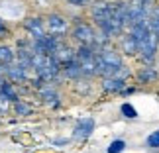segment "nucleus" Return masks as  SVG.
Wrapping results in <instances>:
<instances>
[{
	"label": "nucleus",
	"mask_w": 159,
	"mask_h": 153,
	"mask_svg": "<svg viewBox=\"0 0 159 153\" xmlns=\"http://www.w3.org/2000/svg\"><path fill=\"white\" fill-rule=\"evenodd\" d=\"M6 32H8V28H6V24H4L2 20H0V38H2V35H4Z\"/></svg>",
	"instance_id": "f3484780"
},
{
	"label": "nucleus",
	"mask_w": 159,
	"mask_h": 153,
	"mask_svg": "<svg viewBox=\"0 0 159 153\" xmlns=\"http://www.w3.org/2000/svg\"><path fill=\"white\" fill-rule=\"evenodd\" d=\"M157 75H155V71H143L142 75H139V79L142 81H149V79H155Z\"/></svg>",
	"instance_id": "dca6fc26"
},
{
	"label": "nucleus",
	"mask_w": 159,
	"mask_h": 153,
	"mask_svg": "<svg viewBox=\"0 0 159 153\" xmlns=\"http://www.w3.org/2000/svg\"><path fill=\"white\" fill-rule=\"evenodd\" d=\"M126 147V143L122 142V139H118V142H112L110 143V147H108V153H120L122 149Z\"/></svg>",
	"instance_id": "ddd939ff"
},
{
	"label": "nucleus",
	"mask_w": 159,
	"mask_h": 153,
	"mask_svg": "<svg viewBox=\"0 0 159 153\" xmlns=\"http://www.w3.org/2000/svg\"><path fill=\"white\" fill-rule=\"evenodd\" d=\"M47 26H49V29L53 32V35H57V34H61V32H65V29H67V22H65V18H61L57 14H51Z\"/></svg>",
	"instance_id": "423d86ee"
},
{
	"label": "nucleus",
	"mask_w": 159,
	"mask_h": 153,
	"mask_svg": "<svg viewBox=\"0 0 159 153\" xmlns=\"http://www.w3.org/2000/svg\"><path fill=\"white\" fill-rule=\"evenodd\" d=\"M73 38H77L84 45H93L96 41V35L93 32V28L87 26V24H79V26L75 28V32H73Z\"/></svg>",
	"instance_id": "20e7f679"
},
{
	"label": "nucleus",
	"mask_w": 159,
	"mask_h": 153,
	"mask_svg": "<svg viewBox=\"0 0 159 153\" xmlns=\"http://www.w3.org/2000/svg\"><path fill=\"white\" fill-rule=\"evenodd\" d=\"M148 143L151 145V147H159V130L153 132V133H151V136L148 137Z\"/></svg>",
	"instance_id": "2eb2a0df"
},
{
	"label": "nucleus",
	"mask_w": 159,
	"mask_h": 153,
	"mask_svg": "<svg viewBox=\"0 0 159 153\" xmlns=\"http://www.w3.org/2000/svg\"><path fill=\"white\" fill-rule=\"evenodd\" d=\"M104 88L106 90H122L124 88V81H122V79H106Z\"/></svg>",
	"instance_id": "9d476101"
},
{
	"label": "nucleus",
	"mask_w": 159,
	"mask_h": 153,
	"mask_svg": "<svg viewBox=\"0 0 159 153\" xmlns=\"http://www.w3.org/2000/svg\"><path fill=\"white\" fill-rule=\"evenodd\" d=\"M94 65H96V73L104 77H116L122 69V59L118 53L104 49L100 53L94 55Z\"/></svg>",
	"instance_id": "f03ea898"
},
{
	"label": "nucleus",
	"mask_w": 159,
	"mask_h": 153,
	"mask_svg": "<svg viewBox=\"0 0 159 153\" xmlns=\"http://www.w3.org/2000/svg\"><path fill=\"white\" fill-rule=\"evenodd\" d=\"M69 2H71V4H75V6H81V4L87 2V0H69Z\"/></svg>",
	"instance_id": "a211bd4d"
},
{
	"label": "nucleus",
	"mask_w": 159,
	"mask_h": 153,
	"mask_svg": "<svg viewBox=\"0 0 159 153\" xmlns=\"http://www.w3.org/2000/svg\"><path fill=\"white\" fill-rule=\"evenodd\" d=\"M24 69H26V67H22V65H18V67L8 65V67H6V71H8V75L12 79H24V77H26V75H24Z\"/></svg>",
	"instance_id": "9b49d317"
},
{
	"label": "nucleus",
	"mask_w": 159,
	"mask_h": 153,
	"mask_svg": "<svg viewBox=\"0 0 159 153\" xmlns=\"http://www.w3.org/2000/svg\"><path fill=\"white\" fill-rule=\"evenodd\" d=\"M59 61L53 57V55H47V53H34V59H32V67L35 69V73L41 77V79H53L59 71Z\"/></svg>",
	"instance_id": "7ed1b4c3"
},
{
	"label": "nucleus",
	"mask_w": 159,
	"mask_h": 153,
	"mask_svg": "<svg viewBox=\"0 0 159 153\" xmlns=\"http://www.w3.org/2000/svg\"><path fill=\"white\" fill-rule=\"evenodd\" d=\"M12 61H14V51H12L8 45H2V47H0V63L10 65Z\"/></svg>",
	"instance_id": "1a4fd4ad"
},
{
	"label": "nucleus",
	"mask_w": 159,
	"mask_h": 153,
	"mask_svg": "<svg viewBox=\"0 0 159 153\" xmlns=\"http://www.w3.org/2000/svg\"><path fill=\"white\" fill-rule=\"evenodd\" d=\"M122 114L128 116V118H136V116H138V112L134 110L132 104H124V106H122Z\"/></svg>",
	"instance_id": "4468645a"
},
{
	"label": "nucleus",
	"mask_w": 159,
	"mask_h": 153,
	"mask_svg": "<svg viewBox=\"0 0 159 153\" xmlns=\"http://www.w3.org/2000/svg\"><path fill=\"white\" fill-rule=\"evenodd\" d=\"M93 128H94V120H93V118H84V120H81V122L77 124V128H75V137H77V139L89 137L90 132H93Z\"/></svg>",
	"instance_id": "39448f33"
},
{
	"label": "nucleus",
	"mask_w": 159,
	"mask_h": 153,
	"mask_svg": "<svg viewBox=\"0 0 159 153\" xmlns=\"http://www.w3.org/2000/svg\"><path fill=\"white\" fill-rule=\"evenodd\" d=\"M93 18L96 22V26L102 29V34L106 38H112V35H118L120 29L114 22V14H112V6L104 4V2H98L93 6Z\"/></svg>",
	"instance_id": "f257e3e1"
},
{
	"label": "nucleus",
	"mask_w": 159,
	"mask_h": 153,
	"mask_svg": "<svg viewBox=\"0 0 159 153\" xmlns=\"http://www.w3.org/2000/svg\"><path fill=\"white\" fill-rule=\"evenodd\" d=\"M122 47H124V51H126L128 55L138 53V43H136V39H134L132 34H128L126 38H122Z\"/></svg>",
	"instance_id": "6e6552de"
},
{
	"label": "nucleus",
	"mask_w": 159,
	"mask_h": 153,
	"mask_svg": "<svg viewBox=\"0 0 159 153\" xmlns=\"http://www.w3.org/2000/svg\"><path fill=\"white\" fill-rule=\"evenodd\" d=\"M149 28L159 39V14H155V12H151V16H149Z\"/></svg>",
	"instance_id": "f8f14e48"
},
{
	"label": "nucleus",
	"mask_w": 159,
	"mask_h": 153,
	"mask_svg": "<svg viewBox=\"0 0 159 153\" xmlns=\"http://www.w3.org/2000/svg\"><path fill=\"white\" fill-rule=\"evenodd\" d=\"M26 29H30L32 32V35H34V39L35 38H41L45 32H43V22L39 20H35V18H30V20H26Z\"/></svg>",
	"instance_id": "0eeeda50"
}]
</instances>
